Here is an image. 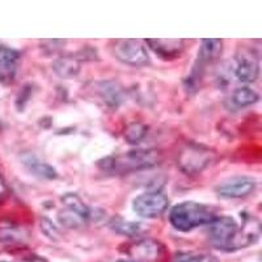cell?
I'll return each instance as SVG.
<instances>
[{
  "instance_id": "obj_7",
  "label": "cell",
  "mask_w": 262,
  "mask_h": 262,
  "mask_svg": "<svg viewBox=\"0 0 262 262\" xmlns=\"http://www.w3.org/2000/svg\"><path fill=\"white\" fill-rule=\"evenodd\" d=\"M126 247V253L134 262H164L167 257L165 247L154 238H140Z\"/></svg>"
},
{
  "instance_id": "obj_12",
  "label": "cell",
  "mask_w": 262,
  "mask_h": 262,
  "mask_svg": "<svg viewBox=\"0 0 262 262\" xmlns=\"http://www.w3.org/2000/svg\"><path fill=\"white\" fill-rule=\"evenodd\" d=\"M146 43L154 53L163 60L177 59L182 54L185 48V41L181 38H168V39H146Z\"/></svg>"
},
{
  "instance_id": "obj_26",
  "label": "cell",
  "mask_w": 262,
  "mask_h": 262,
  "mask_svg": "<svg viewBox=\"0 0 262 262\" xmlns=\"http://www.w3.org/2000/svg\"><path fill=\"white\" fill-rule=\"evenodd\" d=\"M117 262H134V261H131V259H119V261Z\"/></svg>"
},
{
  "instance_id": "obj_21",
  "label": "cell",
  "mask_w": 262,
  "mask_h": 262,
  "mask_svg": "<svg viewBox=\"0 0 262 262\" xmlns=\"http://www.w3.org/2000/svg\"><path fill=\"white\" fill-rule=\"evenodd\" d=\"M58 221H59V223L62 224L63 227L71 229L80 228V227H83L84 224L86 223L83 217L79 216L78 214H75V212L70 211V210L67 209L58 212Z\"/></svg>"
},
{
  "instance_id": "obj_1",
  "label": "cell",
  "mask_w": 262,
  "mask_h": 262,
  "mask_svg": "<svg viewBox=\"0 0 262 262\" xmlns=\"http://www.w3.org/2000/svg\"><path fill=\"white\" fill-rule=\"evenodd\" d=\"M209 237L216 249L224 252L247 248L259 237V223L252 215H243L242 226L231 216H216L209 224Z\"/></svg>"
},
{
  "instance_id": "obj_9",
  "label": "cell",
  "mask_w": 262,
  "mask_h": 262,
  "mask_svg": "<svg viewBox=\"0 0 262 262\" xmlns=\"http://www.w3.org/2000/svg\"><path fill=\"white\" fill-rule=\"evenodd\" d=\"M233 76L240 83H253L259 75L258 57L252 51H242L233 60Z\"/></svg>"
},
{
  "instance_id": "obj_10",
  "label": "cell",
  "mask_w": 262,
  "mask_h": 262,
  "mask_svg": "<svg viewBox=\"0 0 262 262\" xmlns=\"http://www.w3.org/2000/svg\"><path fill=\"white\" fill-rule=\"evenodd\" d=\"M256 186V180L252 177L237 176L217 185L216 194L226 200H238V198H245L250 195Z\"/></svg>"
},
{
  "instance_id": "obj_19",
  "label": "cell",
  "mask_w": 262,
  "mask_h": 262,
  "mask_svg": "<svg viewBox=\"0 0 262 262\" xmlns=\"http://www.w3.org/2000/svg\"><path fill=\"white\" fill-rule=\"evenodd\" d=\"M109 227L113 229L114 232L118 233V235L127 236V237H134V236H138L140 232H142V224L137 223V222H130L125 221L122 217L116 216L113 217L109 223Z\"/></svg>"
},
{
  "instance_id": "obj_3",
  "label": "cell",
  "mask_w": 262,
  "mask_h": 262,
  "mask_svg": "<svg viewBox=\"0 0 262 262\" xmlns=\"http://www.w3.org/2000/svg\"><path fill=\"white\" fill-rule=\"evenodd\" d=\"M216 215L202 203L185 201L173 206L169 212L172 227L180 232H190L201 226H209Z\"/></svg>"
},
{
  "instance_id": "obj_20",
  "label": "cell",
  "mask_w": 262,
  "mask_h": 262,
  "mask_svg": "<svg viewBox=\"0 0 262 262\" xmlns=\"http://www.w3.org/2000/svg\"><path fill=\"white\" fill-rule=\"evenodd\" d=\"M147 127L146 125L140 122H133L126 127L125 130V139L127 140V143L137 144L144 139L147 135Z\"/></svg>"
},
{
  "instance_id": "obj_5",
  "label": "cell",
  "mask_w": 262,
  "mask_h": 262,
  "mask_svg": "<svg viewBox=\"0 0 262 262\" xmlns=\"http://www.w3.org/2000/svg\"><path fill=\"white\" fill-rule=\"evenodd\" d=\"M214 159V152L201 144L189 143L180 151L177 167L185 174H198Z\"/></svg>"
},
{
  "instance_id": "obj_25",
  "label": "cell",
  "mask_w": 262,
  "mask_h": 262,
  "mask_svg": "<svg viewBox=\"0 0 262 262\" xmlns=\"http://www.w3.org/2000/svg\"><path fill=\"white\" fill-rule=\"evenodd\" d=\"M0 262H8V261H0ZM17 262H48L45 258H42V257L36 256V254H30V256L24 257V258H21L20 261Z\"/></svg>"
},
{
  "instance_id": "obj_11",
  "label": "cell",
  "mask_w": 262,
  "mask_h": 262,
  "mask_svg": "<svg viewBox=\"0 0 262 262\" xmlns=\"http://www.w3.org/2000/svg\"><path fill=\"white\" fill-rule=\"evenodd\" d=\"M20 53L8 46H0V84L11 85L17 75Z\"/></svg>"
},
{
  "instance_id": "obj_16",
  "label": "cell",
  "mask_w": 262,
  "mask_h": 262,
  "mask_svg": "<svg viewBox=\"0 0 262 262\" xmlns=\"http://www.w3.org/2000/svg\"><path fill=\"white\" fill-rule=\"evenodd\" d=\"M54 72L62 79H72L80 72V60L75 55H63L54 60Z\"/></svg>"
},
{
  "instance_id": "obj_24",
  "label": "cell",
  "mask_w": 262,
  "mask_h": 262,
  "mask_svg": "<svg viewBox=\"0 0 262 262\" xmlns=\"http://www.w3.org/2000/svg\"><path fill=\"white\" fill-rule=\"evenodd\" d=\"M9 195V189L7 186V182L4 180V177L2 176V173H0V205L4 202V201L8 198Z\"/></svg>"
},
{
  "instance_id": "obj_18",
  "label": "cell",
  "mask_w": 262,
  "mask_h": 262,
  "mask_svg": "<svg viewBox=\"0 0 262 262\" xmlns=\"http://www.w3.org/2000/svg\"><path fill=\"white\" fill-rule=\"evenodd\" d=\"M259 100L258 93L254 90H252L250 86H240L236 88L231 95V101L236 107H247L250 105L256 104Z\"/></svg>"
},
{
  "instance_id": "obj_8",
  "label": "cell",
  "mask_w": 262,
  "mask_h": 262,
  "mask_svg": "<svg viewBox=\"0 0 262 262\" xmlns=\"http://www.w3.org/2000/svg\"><path fill=\"white\" fill-rule=\"evenodd\" d=\"M169 201L163 193L151 191L138 195L133 202V210L144 219H156L165 212Z\"/></svg>"
},
{
  "instance_id": "obj_6",
  "label": "cell",
  "mask_w": 262,
  "mask_h": 262,
  "mask_svg": "<svg viewBox=\"0 0 262 262\" xmlns=\"http://www.w3.org/2000/svg\"><path fill=\"white\" fill-rule=\"evenodd\" d=\"M111 50L113 57L123 64L131 67H143L149 64V57L146 48L139 39H114Z\"/></svg>"
},
{
  "instance_id": "obj_13",
  "label": "cell",
  "mask_w": 262,
  "mask_h": 262,
  "mask_svg": "<svg viewBox=\"0 0 262 262\" xmlns=\"http://www.w3.org/2000/svg\"><path fill=\"white\" fill-rule=\"evenodd\" d=\"M28 231L25 227L11 219H0V244L20 245L28 238Z\"/></svg>"
},
{
  "instance_id": "obj_4",
  "label": "cell",
  "mask_w": 262,
  "mask_h": 262,
  "mask_svg": "<svg viewBox=\"0 0 262 262\" xmlns=\"http://www.w3.org/2000/svg\"><path fill=\"white\" fill-rule=\"evenodd\" d=\"M222 51H223V41L222 39H202V43H201V48L198 50V54H196V59L193 64V69H191L188 80L185 81L188 91L196 90V86H198L200 81L202 80L203 75H205L206 69L221 57Z\"/></svg>"
},
{
  "instance_id": "obj_15",
  "label": "cell",
  "mask_w": 262,
  "mask_h": 262,
  "mask_svg": "<svg viewBox=\"0 0 262 262\" xmlns=\"http://www.w3.org/2000/svg\"><path fill=\"white\" fill-rule=\"evenodd\" d=\"M23 164L33 176L42 180H55L58 177L57 170L45 161H41L38 158L33 155H28L23 158Z\"/></svg>"
},
{
  "instance_id": "obj_22",
  "label": "cell",
  "mask_w": 262,
  "mask_h": 262,
  "mask_svg": "<svg viewBox=\"0 0 262 262\" xmlns=\"http://www.w3.org/2000/svg\"><path fill=\"white\" fill-rule=\"evenodd\" d=\"M174 262H219L212 254H180Z\"/></svg>"
},
{
  "instance_id": "obj_14",
  "label": "cell",
  "mask_w": 262,
  "mask_h": 262,
  "mask_svg": "<svg viewBox=\"0 0 262 262\" xmlns=\"http://www.w3.org/2000/svg\"><path fill=\"white\" fill-rule=\"evenodd\" d=\"M98 93L102 101L109 107H118L125 100L122 86L116 81H102L98 86Z\"/></svg>"
},
{
  "instance_id": "obj_17",
  "label": "cell",
  "mask_w": 262,
  "mask_h": 262,
  "mask_svg": "<svg viewBox=\"0 0 262 262\" xmlns=\"http://www.w3.org/2000/svg\"><path fill=\"white\" fill-rule=\"evenodd\" d=\"M60 201L64 205V207L70 211L78 214L79 216H81L84 221H88L91 217V210L90 207L84 203V201L81 200L80 196L76 193H66L60 196Z\"/></svg>"
},
{
  "instance_id": "obj_2",
  "label": "cell",
  "mask_w": 262,
  "mask_h": 262,
  "mask_svg": "<svg viewBox=\"0 0 262 262\" xmlns=\"http://www.w3.org/2000/svg\"><path fill=\"white\" fill-rule=\"evenodd\" d=\"M161 154L158 149H131V151L112 155L98 160V168L107 174H127L139 170L151 169L159 165Z\"/></svg>"
},
{
  "instance_id": "obj_23",
  "label": "cell",
  "mask_w": 262,
  "mask_h": 262,
  "mask_svg": "<svg viewBox=\"0 0 262 262\" xmlns=\"http://www.w3.org/2000/svg\"><path fill=\"white\" fill-rule=\"evenodd\" d=\"M41 231L43 232V235H45L46 237H49L50 240H54V242L58 240L60 236L59 229L54 226L53 222L49 221L48 217H42L41 219Z\"/></svg>"
}]
</instances>
